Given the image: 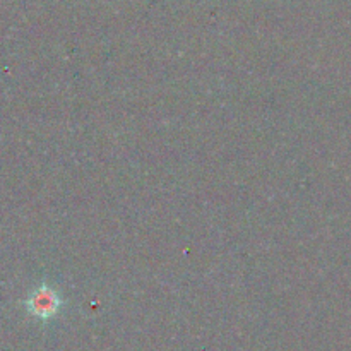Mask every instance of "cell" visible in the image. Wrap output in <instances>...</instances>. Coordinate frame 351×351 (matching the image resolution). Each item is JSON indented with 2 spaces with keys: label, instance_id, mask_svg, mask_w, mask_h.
<instances>
[{
  "label": "cell",
  "instance_id": "obj_1",
  "mask_svg": "<svg viewBox=\"0 0 351 351\" xmlns=\"http://www.w3.org/2000/svg\"><path fill=\"white\" fill-rule=\"evenodd\" d=\"M24 307L33 317L48 321V319H53L64 307V298L57 288L50 285H40L27 295Z\"/></svg>",
  "mask_w": 351,
  "mask_h": 351
}]
</instances>
